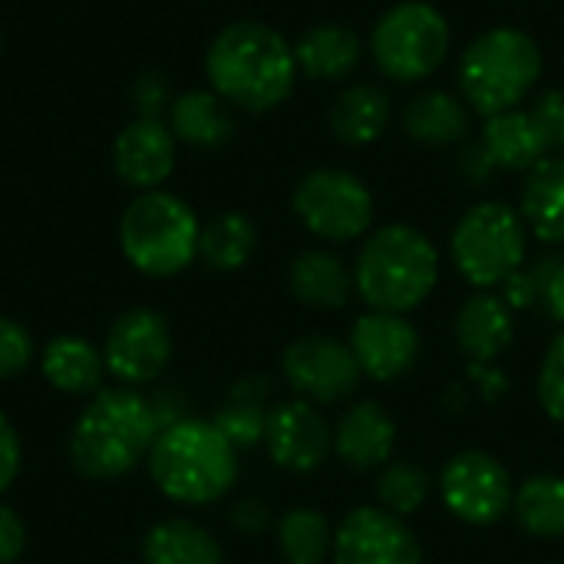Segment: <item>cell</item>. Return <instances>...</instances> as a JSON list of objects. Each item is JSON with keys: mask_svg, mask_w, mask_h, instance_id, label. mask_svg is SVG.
<instances>
[{"mask_svg": "<svg viewBox=\"0 0 564 564\" xmlns=\"http://www.w3.org/2000/svg\"><path fill=\"white\" fill-rule=\"evenodd\" d=\"M522 221L539 241L564 245V155H545L525 178Z\"/></svg>", "mask_w": 564, "mask_h": 564, "instance_id": "obj_22", "label": "cell"}, {"mask_svg": "<svg viewBox=\"0 0 564 564\" xmlns=\"http://www.w3.org/2000/svg\"><path fill=\"white\" fill-rule=\"evenodd\" d=\"M390 122V96L377 86H350L330 109V129L347 145H370Z\"/></svg>", "mask_w": 564, "mask_h": 564, "instance_id": "obj_26", "label": "cell"}, {"mask_svg": "<svg viewBox=\"0 0 564 564\" xmlns=\"http://www.w3.org/2000/svg\"><path fill=\"white\" fill-rule=\"evenodd\" d=\"M33 360V340L30 334L10 321V317H0V380H10L17 373H23Z\"/></svg>", "mask_w": 564, "mask_h": 564, "instance_id": "obj_34", "label": "cell"}, {"mask_svg": "<svg viewBox=\"0 0 564 564\" xmlns=\"http://www.w3.org/2000/svg\"><path fill=\"white\" fill-rule=\"evenodd\" d=\"M0 43H3V36H0Z\"/></svg>", "mask_w": 564, "mask_h": 564, "instance_id": "obj_43", "label": "cell"}, {"mask_svg": "<svg viewBox=\"0 0 564 564\" xmlns=\"http://www.w3.org/2000/svg\"><path fill=\"white\" fill-rule=\"evenodd\" d=\"M254 248H258V231H254L251 218H245L238 212H225V215L212 218L198 235V258L215 271L245 268L251 261Z\"/></svg>", "mask_w": 564, "mask_h": 564, "instance_id": "obj_30", "label": "cell"}, {"mask_svg": "<svg viewBox=\"0 0 564 564\" xmlns=\"http://www.w3.org/2000/svg\"><path fill=\"white\" fill-rule=\"evenodd\" d=\"M231 522H235V529H238V532H245V535H261V532L271 525V516H268V509H264L261 502L248 499V502L235 506Z\"/></svg>", "mask_w": 564, "mask_h": 564, "instance_id": "obj_41", "label": "cell"}, {"mask_svg": "<svg viewBox=\"0 0 564 564\" xmlns=\"http://www.w3.org/2000/svg\"><path fill=\"white\" fill-rule=\"evenodd\" d=\"M532 119L549 145V152H564V93L549 89L532 102Z\"/></svg>", "mask_w": 564, "mask_h": 564, "instance_id": "obj_35", "label": "cell"}, {"mask_svg": "<svg viewBox=\"0 0 564 564\" xmlns=\"http://www.w3.org/2000/svg\"><path fill=\"white\" fill-rule=\"evenodd\" d=\"M268 456L288 473H314L334 449V430L324 413L307 400L281 403L268 413L264 430Z\"/></svg>", "mask_w": 564, "mask_h": 564, "instance_id": "obj_14", "label": "cell"}, {"mask_svg": "<svg viewBox=\"0 0 564 564\" xmlns=\"http://www.w3.org/2000/svg\"><path fill=\"white\" fill-rule=\"evenodd\" d=\"M132 99L139 116L145 119H162V112L172 106V93H169V79L162 73H142L132 83Z\"/></svg>", "mask_w": 564, "mask_h": 564, "instance_id": "obj_37", "label": "cell"}, {"mask_svg": "<svg viewBox=\"0 0 564 564\" xmlns=\"http://www.w3.org/2000/svg\"><path fill=\"white\" fill-rule=\"evenodd\" d=\"M512 311H525V307H535L539 304V278H535V268L532 271H516L506 284H502V294H499Z\"/></svg>", "mask_w": 564, "mask_h": 564, "instance_id": "obj_40", "label": "cell"}, {"mask_svg": "<svg viewBox=\"0 0 564 564\" xmlns=\"http://www.w3.org/2000/svg\"><path fill=\"white\" fill-rule=\"evenodd\" d=\"M271 393V383L264 377H251V380H241L225 406H218L215 413V426L221 430V436L235 446V449H248V446H258L264 443V430H268V413L264 410V400Z\"/></svg>", "mask_w": 564, "mask_h": 564, "instance_id": "obj_28", "label": "cell"}, {"mask_svg": "<svg viewBox=\"0 0 564 564\" xmlns=\"http://www.w3.org/2000/svg\"><path fill=\"white\" fill-rule=\"evenodd\" d=\"M440 496L459 522L496 525L512 512L516 489L509 469L496 456L482 449H466L446 463L440 476Z\"/></svg>", "mask_w": 564, "mask_h": 564, "instance_id": "obj_10", "label": "cell"}, {"mask_svg": "<svg viewBox=\"0 0 564 564\" xmlns=\"http://www.w3.org/2000/svg\"><path fill=\"white\" fill-rule=\"evenodd\" d=\"M354 278L347 264L330 251H304L291 264V294L321 311H340L350 301Z\"/></svg>", "mask_w": 564, "mask_h": 564, "instance_id": "obj_24", "label": "cell"}, {"mask_svg": "<svg viewBox=\"0 0 564 564\" xmlns=\"http://www.w3.org/2000/svg\"><path fill=\"white\" fill-rule=\"evenodd\" d=\"M535 278H539V304L555 324L564 327V258L539 261Z\"/></svg>", "mask_w": 564, "mask_h": 564, "instance_id": "obj_36", "label": "cell"}, {"mask_svg": "<svg viewBox=\"0 0 564 564\" xmlns=\"http://www.w3.org/2000/svg\"><path fill=\"white\" fill-rule=\"evenodd\" d=\"M26 549V525L23 519L10 509L0 506V564H13Z\"/></svg>", "mask_w": 564, "mask_h": 564, "instance_id": "obj_38", "label": "cell"}, {"mask_svg": "<svg viewBox=\"0 0 564 564\" xmlns=\"http://www.w3.org/2000/svg\"><path fill=\"white\" fill-rule=\"evenodd\" d=\"M278 549L288 564H324L334 552V529L317 509H291L278 522Z\"/></svg>", "mask_w": 564, "mask_h": 564, "instance_id": "obj_31", "label": "cell"}, {"mask_svg": "<svg viewBox=\"0 0 564 564\" xmlns=\"http://www.w3.org/2000/svg\"><path fill=\"white\" fill-rule=\"evenodd\" d=\"M512 516L522 532L532 539H562L564 535V476H532L516 489Z\"/></svg>", "mask_w": 564, "mask_h": 564, "instance_id": "obj_29", "label": "cell"}, {"mask_svg": "<svg viewBox=\"0 0 564 564\" xmlns=\"http://www.w3.org/2000/svg\"><path fill=\"white\" fill-rule=\"evenodd\" d=\"M542 76L539 43L512 26H496L476 36L459 59V89L476 112L499 116L519 109Z\"/></svg>", "mask_w": 564, "mask_h": 564, "instance_id": "obj_6", "label": "cell"}, {"mask_svg": "<svg viewBox=\"0 0 564 564\" xmlns=\"http://www.w3.org/2000/svg\"><path fill=\"white\" fill-rule=\"evenodd\" d=\"M334 564H423V549L406 519L387 509H354L334 532Z\"/></svg>", "mask_w": 564, "mask_h": 564, "instance_id": "obj_13", "label": "cell"}, {"mask_svg": "<svg viewBox=\"0 0 564 564\" xmlns=\"http://www.w3.org/2000/svg\"><path fill=\"white\" fill-rule=\"evenodd\" d=\"M539 403L555 423H564V330L552 340V347H549V354L542 360Z\"/></svg>", "mask_w": 564, "mask_h": 564, "instance_id": "obj_33", "label": "cell"}, {"mask_svg": "<svg viewBox=\"0 0 564 564\" xmlns=\"http://www.w3.org/2000/svg\"><path fill=\"white\" fill-rule=\"evenodd\" d=\"M175 145L178 139L172 135L169 122L139 116L122 126L112 142V169L135 192L162 188V182L175 169Z\"/></svg>", "mask_w": 564, "mask_h": 564, "instance_id": "obj_16", "label": "cell"}, {"mask_svg": "<svg viewBox=\"0 0 564 564\" xmlns=\"http://www.w3.org/2000/svg\"><path fill=\"white\" fill-rule=\"evenodd\" d=\"M525 221L502 202L469 208L453 231V261L459 274L489 291L502 288L525 264Z\"/></svg>", "mask_w": 564, "mask_h": 564, "instance_id": "obj_7", "label": "cell"}, {"mask_svg": "<svg viewBox=\"0 0 564 564\" xmlns=\"http://www.w3.org/2000/svg\"><path fill=\"white\" fill-rule=\"evenodd\" d=\"M40 370L50 380V387H56L59 393L79 397V393H99L106 360H102V350L89 344L86 337L63 334L43 347Z\"/></svg>", "mask_w": 564, "mask_h": 564, "instance_id": "obj_21", "label": "cell"}, {"mask_svg": "<svg viewBox=\"0 0 564 564\" xmlns=\"http://www.w3.org/2000/svg\"><path fill=\"white\" fill-rule=\"evenodd\" d=\"M169 129L195 149H218L235 135L231 106L215 89H188L169 106Z\"/></svg>", "mask_w": 564, "mask_h": 564, "instance_id": "obj_19", "label": "cell"}, {"mask_svg": "<svg viewBox=\"0 0 564 564\" xmlns=\"http://www.w3.org/2000/svg\"><path fill=\"white\" fill-rule=\"evenodd\" d=\"M350 350L364 377L377 383H393L413 370L420 357V334L403 314L370 311L357 317L350 334Z\"/></svg>", "mask_w": 564, "mask_h": 564, "instance_id": "obj_15", "label": "cell"}, {"mask_svg": "<svg viewBox=\"0 0 564 564\" xmlns=\"http://www.w3.org/2000/svg\"><path fill=\"white\" fill-rule=\"evenodd\" d=\"M20 473V436L13 423L0 413V496L13 486Z\"/></svg>", "mask_w": 564, "mask_h": 564, "instance_id": "obj_39", "label": "cell"}, {"mask_svg": "<svg viewBox=\"0 0 564 564\" xmlns=\"http://www.w3.org/2000/svg\"><path fill=\"white\" fill-rule=\"evenodd\" d=\"M512 307L489 291L473 294L456 314V340L473 364H492L512 344Z\"/></svg>", "mask_w": 564, "mask_h": 564, "instance_id": "obj_18", "label": "cell"}, {"mask_svg": "<svg viewBox=\"0 0 564 564\" xmlns=\"http://www.w3.org/2000/svg\"><path fill=\"white\" fill-rule=\"evenodd\" d=\"M377 499L390 516L410 519L430 499V476L413 463H387L377 479Z\"/></svg>", "mask_w": 564, "mask_h": 564, "instance_id": "obj_32", "label": "cell"}, {"mask_svg": "<svg viewBox=\"0 0 564 564\" xmlns=\"http://www.w3.org/2000/svg\"><path fill=\"white\" fill-rule=\"evenodd\" d=\"M440 281V254L413 225H383L357 258L354 288L370 311L410 314Z\"/></svg>", "mask_w": 564, "mask_h": 564, "instance_id": "obj_4", "label": "cell"}, {"mask_svg": "<svg viewBox=\"0 0 564 564\" xmlns=\"http://www.w3.org/2000/svg\"><path fill=\"white\" fill-rule=\"evenodd\" d=\"M403 129L426 145H453L469 132V112L466 106L446 93V89H430L420 93L403 116Z\"/></svg>", "mask_w": 564, "mask_h": 564, "instance_id": "obj_27", "label": "cell"}, {"mask_svg": "<svg viewBox=\"0 0 564 564\" xmlns=\"http://www.w3.org/2000/svg\"><path fill=\"white\" fill-rule=\"evenodd\" d=\"M145 564H225L221 545L195 522L169 519L145 532L142 539Z\"/></svg>", "mask_w": 564, "mask_h": 564, "instance_id": "obj_25", "label": "cell"}, {"mask_svg": "<svg viewBox=\"0 0 564 564\" xmlns=\"http://www.w3.org/2000/svg\"><path fill=\"white\" fill-rule=\"evenodd\" d=\"M294 212L311 235L324 241H354L373 221V195L344 169H317L301 178Z\"/></svg>", "mask_w": 564, "mask_h": 564, "instance_id": "obj_9", "label": "cell"}, {"mask_svg": "<svg viewBox=\"0 0 564 564\" xmlns=\"http://www.w3.org/2000/svg\"><path fill=\"white\" fill-rule=\"evenodd\" d=\"M281 370L288 387L307 403H340L354 397L364 377L350 344L334 337L294 340L281 357Z\"/></svg>", "mask_w": 564, "mask_h": 564, "instance_id": "obj_12", "label": "cell"}, {"mask_svg": "<svg viewBox=\"0 0 564 564\" xmlns=\"http://www.w3.org/2000/svg\"><path fill=\"white\" fill-rule=\"evenodd\" d=\"M479 145L489 155L492 169H525V172H532L549 155V145H545V139H542V132H539L529 109H509V112L489 116Z\"/></svg>", "mask_w": 564, "mask_h": 564, "instance_id": "obj_20", "label": "cell"}, {"mask_svg": "<svg viewBox=\"0 0 564 564\" xmlns=\"http://www.w3.org/2000/svg\"><path fill=\"white\" fill-rule=\"evenodd\" d=\"M397 446V426L390 413L370 400L354 403L344 410L340 423L334 426V453L350 469H380L390 463Z\"/></svg>", "mask_w": 564, "mask_h": 564, "instance_id": "obj_17", "label": "cell"}, {"mask_svg": "<svg viewBox=\"0 0 564 564\" xmlns=\"http://www.w3.org/2000/svg\"><path fill=\"white\" fill-rule=\"evenodd\" d=\"M212 89L238 109L268 112L294 93V46L258 20H235L218 30L205 53Z\"/></svg>", "mask_w": 564, "mask_h": 564, "instance_id": "obj_1", "label": "cell"}, {"mask_svg": "<svg viewBox=\"0 0 564 564\" xmlns=\"http://www.w3.org/2000/svg\"><path fill=\"white\" fill-rule=\"evenodd\" d=\"M469 373L479 380L486 400H499V397L506 393V377H502V370H496L492 364H469Z\"/></svg>", "mask_w": 564, "mask_h": 564, "instance_id": "obj_42", "label": "cell"}, {"mask_svg": "<svg viewBox=\"0 0 564 564\" xmlns=\"http://www.w3.org/2000/svg\"><path fill=\"white\" fill-rule=\"evenodd\" d=\"M377 66L400 83H413L440 69L449 53V23L446 17L423 0H403L390 7L370 36Z\"/></svg>", "mask_w": 564, "mask_h": 564, "instance_id": "obj_8", "label": "cell"}, {"mask_svg": "<svg viewBox=\"0 0 564 564\" xmlns=\"http://www.w3.org/2000/svg\"><path fill=\"white\" fill-rule=\"evenodd\" d=\"M202 225L172 192H139L119 218V248L145 278H175L198 258Z\"/></svg>", "mask_w": 564, "mask_h": 564, "instance_id": "obj_5", "label": "cell"}, {"mask_svg": "<svg viewBox=\"0 0 564 564\" xmlns=\"http://www.w3.org/2000/svg\"><path fill=\"white\" fill-rule=\"evenodd\" d=\"M172 357V334L162 314L135 307L116 317L106 334L102 360L106 373H112L122 387H145L169 367Z\"/></svg>", "mask_w": 564, "mask_h": 564, "instance_id": "obj_11", "label": "cell"}, {"mask_svg": "<svg viewBox=\"0 0 564 564\" xmlns=\"http://www.w3.org/2000/svg\"><path fill=\"white\" fill-rule=\"evenodd\" d=\"M294 59L311 79H344L360 59V36L340 23H317L294 43Z\"/></svg>", "mask_w": 564, "mask_h": 564, "instance_id": "obj_23", "label": "cell"}, {"mask_svg": "<svg viewBox=\"0 0 564 564\" xmlns=\"http://www.w3.org/2000/svg\"><path fill=\"white\" fill-rule=\"evenodd\" d=\"M162 416L132 387L99 390L69 433V459L86 479H119L149 459Z\"/></svg>", "mask_w": 564, "mask_h": 564, "instance_id": "obj_2", "label": "cell"}, {"mask_svg": "<svg viewBox=\"0 0 564 564\" xmlns=\"http://www.w3.org/2000/svg\"><path fill=\"white\" fill-rule=\"evenodd\" d=\"M145 463L159 492L182 506H208L238 479L235 446L212 420L165 423Z\"/></svg>", "mask_w": 564, "mask_h": 564, "instance_id": "obj_3", "label": "cell"}]
</instances>
